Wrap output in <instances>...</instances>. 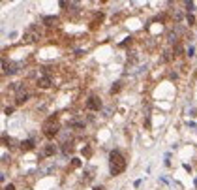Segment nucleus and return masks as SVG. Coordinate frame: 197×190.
<instances>
[{"label": "nucleus", "mask_w": 197, "mask_h": 190, "mask_svg": "<svg viewBox=\"0 0 197 190\" xmlns=\"http://www.w3.org/2000/svg\"><path fill=\"white\" fill-rule=\"evenodd\" d=\"M109 162H111V173L113 175H118L126 169V158L120 154V151H111Z\"/></svg>", "instance_id": "obj_1"}, {"label": "nucleus", "mask_w": 197, "mask_h": 190, "mask_svg": "<svg viewBox=\"0 0 197 190\" xmlns=\"http://www.w3.org/2000/svg\"><path fill=\"white\" fill-rule=\"evenodd\" d=\"M87 107H88L90 111H100V109H101V100H100L98 96H90V98L87 100Z\"/></svg>", "instance_id": "obj_2"}, {"label": "nucleus", "mask_w": 197, "mask_h": 190, "mask_svg": "<svg viewBox=\"0 0 197 190\" xmlns=\"http://www.w3.org/2000/svg\"><path fill=\"white\" fill-rule=\"evenodd\" d=\"M43 134H45L47 137H55V136L58 134V126H56V124H53V126L45 124V130H43Z\"/></svg>", "instance_id": "obj_3"}, {"label": "nucleus", "mask_w": 197, "mask_h": 190, "mask_svg": "<svg viewBox=\"0 0 197 190\" xmlns=\"http://www.w3.org/2000/svg\"><path fill=\"white\" fill-rule=\"evenodd\" d=\"M56 23H58V17H55V15H47V17H43V25H45V27H55Z\"/></svg>", "instance_id": "obj_4"}, {"label": "nucleus", "mask_w": 197, "mask_h": 190, "mask_svg": "<svg viewBox=\"0 0 197 190\" xmlns=\"http://www.w3.org/2000/svg\"><path fill=\"white\" fill-rule=\"evenodd\" d=\"M23 40L24 41H36L38 40V32H34V30H28V32H24V36H23Z\"/></svg>", "instance_id": "obj_5"}, {"label": "nucleus", "mask_w": 197, "mask_h": 190, "mask_svg": "<svg viewBox=\"0 0 197 190\" xmlns=\"http://www.w3.org/2000/svg\"><path fill=\"white\" fill-rule=\"evenodd\" d=\"M55 152H56V147L51 145V143H47L45 149H43V152H41V156H51V154H55Z\"/></svg>", "instance_id": "obj_6"}, {"label": "nucleus", "mask_w": 197, "mask_h": 190, "mask_svg": "<svg viewBox=\"0 0 197 190\" xmlns=\"http://www.w3.org/2000/svg\"><path fill=\"white\" fill-rule=\"evenodd\" d=\"M38 85H40V87H43V89L51 87V77H40V81H38Z\"/></svg>", "instance_id": "obj_7"}, {"label": "nucleus", "mask_w": 197, "mask_h": 190, "mask_svg": "<svg viewBox=\"0 0 197 190\" xmlns=\"http://www.w3.org/2000/svg\"><path fill=\"white\" fill-rule=\"evenodd\" d=\"M21 149H23V151H30V149H34V141H32V139L23 141V143H21Z\"/></svg>", "instance_id": "obj_8"}, {"label": "nucleus", "mask_w": 197, "mask_h": 190, "mask_svg": "<svg viewBox=\"0 0 197 190\" xmlns=\"http://www.w3.org/2000/svg\"><path fill=\"white\" fill-rule=\"evenodd\" d=\"M71 151H73V147H71V143H64V145H62V152H64V154H68V152H71Z\"/></svg>", "instance_id": "obj_9"}, {"label": "nucleus", "mask_w": 197, "mask_h": 190, "mask_svg": "<svg viewBox=\"0 0 197 190\" xmlns=\"http://www.w3.org/2000/svg\"><path fill=\"white\" fill-rule=\"evenodd\" d=\"M28 100V94H19V96H17V103H24Z\"/></svg>", "instance_id": "obj_10"}, {"label": "nucleus", "mask_w": 197, "mask_h": 190, "mask_svg": "<svg viewBox=\"0 0 197 190\" xmlns=\"http://www.w3.org/2000/svg\"><path fill=\"white\" fill-rule=\"evenodd\" d=\"M71 166H73V168H79V166H81V160H79V158H73Z\"/></svg>", "instance_id": "obj_11"}, {"label": "nucleus", "mask_w": 197, "mask_h": 190, "mask_svg": "<svg viewBox=\"0 0 197 190\" xmlns=\"http://www.w3.org/2000/svg\"><path fill=\"white\" fill-rule=\"evenodd\" d=\"M186 21L190 23V25H193V23H195V19H193V15H192V13H190V15H186Z\"/></svg>", "instance_id": "obj_12"}, {"label": "nucleus", "mask_w": 197, "mask_h": 190, "mask_svg": "<svg viewBox=\"0 0 197 190\" xmlns=\"http://www.w3.org/2000/svg\"><path fill=\"white\" fill-rule=\"evenodd\" d=\"M118 90H120V83H115V87L111 89V92H118Z\"/></svg>", "instance_id": "obj_13"}, {"label": "nucleus", "mask_w": 197, "mask_h": 190, "mask_svg": "<svg viewBox=\"0 0 197 190\" xmlns=\"http://www.w3.org/2000/svg\"><path fill=\"white\" fill-rule=\"evenodd\" d=\"M4 190H15V186H13V185H6Z\"/></svg>", "instance_id": "obj_14"}, {"label": "nucleus", "mask_w": 197, "mask_h": 190, "mask_svg": "<svg viewBox=\"0 0 197 190\" xmlns=\"http://www.w3.org/2000/svg\"><path fill=\"white\" fill-rule=\"evenodd\" d=\"M94 190H105L103 186H94Z\"/></svg>", "instance_id": "obj_15"}]
</instances>
